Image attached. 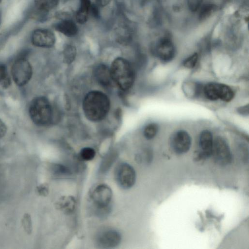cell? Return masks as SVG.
Wrapping results in <instances>:
<instances>
[{"label": "cell", "mask_w": 249, "mask_h": 249, "mask_svg": "<svg viewBox=\"0 0 249 249\" xmlns=\"http://www.w3.org/2000/svg\"><path fill=\"white\" fill-rule=\"evenodd\" d=\"M159 129L158 125L156 123H150L148 124L143 130V135L145 138L150 140L155 137Z\"/></svg>", "instance_id": "cell-24"}, {"label": "cell", "mask_w": 249, "mask_h": 249, "mask_svg": "<svg viewBox=\"0 0 249 249\" xmlns=\"http://www.w3.org/2000/svg\"><path fill=\"white\" fill-rule=\"evenodd\" d=\"M112 196L111 188L106 184L97 185L91 194L95 209L110 207Z\"/></svg>", "instance_id": "cell-9"}, {"label": "cell", "mask_w": 249, "mask_h": 249, "mask_svg": "<svg viewBox=\"0 0 249 249\" xmlns=\"http://www.w3.org/2000/svg\"><path fill=\"white\" fill-rule=\"evenodd\" d=\"M114 175L117 184L123 189H129L135 183L136 180L135 170L127 162L119 163L116 167Z\"/></svg>", "instance_id": "cell-5"}, {"label": "cell", "mask_w": 249, "mask_h": 249, "mask_svg": "<svg viewBox=\"0 0 249 249\" xmlns=\"http://www.w3.org/2000/svg\"><path fill=\"white\" fill-rule=\"evenodd\" d=\"M63 54L65 60L67 62H71L76 54L75 47L72 45H67L64 48Z\"/></svg>", "instance_id": "cell-28"}, {"label": "cell", "mask_w": 249, "mask_h": 249, "mask_svg": "<svg viewBox=\"0 0 249 249\" xmlns=\"http://www.w3.org/2000/svg\"><path fill=\"white\" fill-rule=\"evenodd\" d=\"M185 89L187 94L190 96L196 97L198 96L201 92V87L200 84L196 83H191Z\"/></svg>", "instance_id": "cell-26"}, {"label": "cell", "mask_w": 249, "mask_h": 249, "mask_svg": "<svg viewBox=\"0 0 249 249\" xmlns=\"http://www.w3.org/2000/svg\"><path fill=\"white\" fill-rule=\"evenodd\" d=\"M50 167L51 171L54 176H67L70 174L69 169L62 164L54 163Z\"/></svg>", "instance_id": "cell-22"}, {"label": "cell", "mask_w": 249, "mask_h": 249, "mask_svg": "<svg viewBox=\"0 0 249 249\" xmlns=\"http://www.w3.org/2000/svg\"><path fill=\"white\" fill-rule=\"evenodd\" d=\"M76 200L71 196H63L59 197L56 201V208L66 214L72 213L75 210Z\"/></svg>", "instance_id": "cell-16"}, {"label": "cell", "mask_w": 249, "mask_h": 249, "mask_svg": "<svg viewBox=\"0 0 249 249\" xmlns=\"http://www.w3.org/2000/svg\"><path fill=\"white\" fill-rule=\"evenodd\" d=\"M111 0H96L97 4L100 7H104L107 5Z\"/></svg>", "instance_id": "cell-35"}, {"label": "cell", "mask_w": 249, "mask_h": 249, "mask_svg": "<svg viewBox=\"0 0 249 249\" xmlns=\"http://www.w3.org/2000/svg\"><path fill=\"white\" fill-rule=\"evenodd\" d=\"M238 112L242 115H246L249 114V106L248 105L240 107L238 108Z\"/></svg>", "instance_id": "cell-34"}, {"label": "cell", "mask_w": 249, "mask_h": 249, "mask_svg": "<svg viewBox=\"0 0 249 249\" xmlns=\"http://www.w3.org/2000/svg\"><path fill=\"white\" fill-rule=\"evenodd\" d=\"M198 54L197 53H194L192 55L187 57L183 61V66L187 68H194L198 60Z\"/></svg>", "instance_id": "cell-29"}, {"label": "cell", "mask_w": 249, "mask_h": 249, "mask_svg": "<svg viewBox=\"0 0 249 249\" xmlns=\"http://www.w3.org/2000/svg\"><path fill=\"white\" fill-rule=\"evenodd\" d=\"M191 142V138L189 134L184 130H179L172 137L171 146L175 153L182 154L189 150Z\"/></svg>", "instance_id": "cell-11"}, {"label": "cell", "mask_w": 249, "mask_h": 249, "mask_svg": "<svg viewBox=\"0 0 249 249\" xmlns=\"http://www.w3.org/2000/svg\"><path fill=\"white\" fill-rule=\"evenodd\" d=\"M59 0H34L36 10L40 15L45 16L58 4Z\"/></svg>", "instance_id": "cell-18"}, {"label": "cell", "mask_w": 249, "mask_h": 249, "mask_svg": "<svg viewBox=\"0 0 249 249\" xmlns=\"http://www.w3.org/2000/svg\"><path fill=\"white\" fill-rule=\"evenodd\" d=\"M54 28L59 32L69 37L75 36L78 32L77 25L70 19H62L55 25Z\"/></svg>", "instance_id": "cell-17"}, {"label": "cell", "mask_w": 249, "mask_h": 249, "mask_svg": "<svg viewBox=\"0 0 249 249\" xmlns=\"http://www.w3.org/2000/svg\"><path fill=\"white\" fill-rule=\"evenodd\" d=\"M29 113L31 119L38 125H47L52 120L51 105L48 99L44 96L36 97L32 101Z\"/></svg>", "instance_id": "cell-3"}, {"label": "cell", "mask_w": 249, "mask_h": 249, "mask_svg": "<svg viewBox=\"0 0 249 249\" xmlns=\"http://www.w3.org/2000/svg\"><path fill=\"white\" fill-rule=\"evenodd\" d=\"M154 52L159 59L162 62H168L174 57L175 48L170 37L163 36L156 43Z\"/></svg>", "instance_id": "cell-10"}, {"label": "cell", "mask_w": 249, "mask_h": 249, "mask_svg": "<svg viewBox=\"0 0 249 249\" xmlns=\"http://www.w3.org/2000/svg\"><path fill=\"white\" fill-rule=\"evenodd\" d=\"M10 83L6 67L3 64H0V85L3 88H8Z\"/></svg>", "instance_id": "cell-25"}, {"label": "cell", "mask_w": 249, "mask_h": 249, "mask_svg": "<svg viewBox=\"0 0 249 249\" xmlns=\"http://www.w3.org/2000/svg\"><path fill=\"white\" fill-rule=\"evenodd\" d=\"M11 74L14 82L18 86H24L32 78V65L25 58L19 57L15 60L12 65Z\"/></svg>", "instance_id": "cell-4"}, {"label": "cell", "mask_w": 249, "mask_h": 249, "mask_svg": "<svg viewBox=\"0 0 249 249\" xmlns=\"http://www.w3.org/2000/svg\"><path fill=\"white\" fill-rule=\"evenodd\" d=\"M113 81L122 90H127L134 81V72L129 62L122 57L116 58L110 68Z\"/></svg>", "instance_id": "cell-2"}, {"label": "cell", "mask_w": 249, "mask_h": 249, "mask_svg": "<svg viewBox=\"0 0 249 249\" xmlns=\"http://www.w3.org/2000/svg\"><path fill=\"white\" fill-rule=\"evenodd\" d=\"M32 44L36 47L50 48L53 47L55 42L54 34L46 29H36L35 30L31 36Z\"/></svg>", "instance_id": "cell-13"}, {"label": "cell", "mask_w": 249, "mask_h": 249, "mask_svg": "<svg viewBox=\"0 0 249 249\" xmlns=\"http://www.w3.org/2000/svg\"><path fill=\"white\" fill-rule=\"evenodd\" d=\"M93 74L95 80L102 86L108 87L112 84L110 69L105 64L97 65L94 69Z\"/></svg>", "instance_id": "cell-15"}, {"label": "cell", "mask_w": 249, "mask_h": 249, "mask_svg": "<svg viewBox=\"0 0 249 249\" xmlns=\"http://www.w3.org/2000/svg\"><path fill=\"white\" fill-rule=\"evenodd\" d=\"M36 191L40 196H47L49 191V186L47 183L40 184L37 186Z\"/></svg>", "instance_id": "cell-31"}, {"label": "cell", "mask_w": 249, "mask_h": 249, "mask_svg": "<svg viewBox=\"0 0 249 249\" xmlns=\"http://www.w3.org/2000/svg\"><path fill=\"white\" fill-rule=\"evenodd\" d=\"M203 92L207 98L212 101L221 100L230 102L234 97L233 90L228 86L218 83H209L203 87Z\"/></svg>", "instance_id": "cell-6"}, {"label": "cell", "mask_w": 249, "mask_h": 249, "mask_svg": "<svg viewBox=\"0 0 249 249\" xmlns=\"http://www.w3.org/2000/svg\"><path fill=\"white\" fill-rule=\"evenodd\" d=\"M109 108V99L101 91H91L84 98L83 111L86 118L91 121L98 122L104 119Z\"/></svg>", "instance_id": "cell-1"}, {"label": "cell", "mask_w": 249, "mask_h": 249, "mask_svg": "<svg viewBox=\"0 0 249 249\" xmlns=\"http://www.w3.org/2000/svg\"><path fill=\"white\" fill-rule=\"evenodd\" d=\"M91 4L90 0H80V6L75 14L78 23L84 24L87 21Z\"/></svg>", "instance_id": "cell-19"}, {"label": "cell", "mask_w": 249, "mask_h": 249, "mask_svg": "<svg viewBox=\"0 0 249 249\" xmlns=\"http://www.w3.org/2000/svg\"><path fill=\"white\" fill-rule=\"evenodd\" d=\"M203 0H187L188 6L192 12H196L199 8Z\"/></svg>", "instance_id": "cell-30"}, {"label": "cell", "mask_w": 249, "mask_h": 249, "mask_svg": "<svg viewBox=\"0 0 249 249\" xmlns=\"http://www.w3.org/2000/svg\"><path fill=\"white\" fill-rule=\"evenodd\" d=\"M7 128L5 123L0 119V139L3 138L6 134Z\"/></svg>", "instance_id": "cell-33"}, {"label": "cell", "mask_w": 249, "mask_h": 249, "mask_svg": "<svg viewBox=\"0 0 249 249\" xmlns=\"http://www.w3.org/2000/svg\"><path fill=\"white\" fill-rule=\"evenodd\" d=\"M133 30L128 21H121L115 29V34L117 41L122 44H127L132 38Z\"/></svg>", "instance_id": "cell-14"}, {"label": "cell", "mask_w": 249, "mask_h": 249, "mask_svg": "<svg viewBox=\"0 0 249 249\" xmlns=\"http://www.w3.org/2000/svg\"><path fill=\"white\" fill-rule=\"evenodd\" d=\"M79 155L82 160L90 161L94 158L96 155V151L91 147H86L81 149Z\"/></svg>", "instance_id": "cell-23"}, {"label": "cell", "mask_w": 249, "mask_h": 249, "mask_svg": "<svg viewBox=\"0 0 249 249\" xmlns=\"http://www.w3.org/2000/svg\"><path fill=\"white\" fill-rule=\"evenodd\" d=\"M213 144V139L211 132L208 130L202 131L199 139L200 151L196 158L201 160L210 157L212 155Z\"/></svg>", "instance_id": "cell-12"}, {"label": "cell", "mask_w": 249, "mask_h": 249, "mask_svg": "<svg viewBox=\"0 0 249 249\" xmlns=\"http://www.w3.org/2000/svg\"><path fill=\"white\" fill-rule=\"evenodd\" d=\"M212 156L215 162L221 166H226L231 162V152L228 143L223 138L217 137L213 140Z\"/></svg>", "instance_id": "cell-7"}, {"label": "cell", "mask_w": 249, "mask_h": 249, "mask_svg": "<svg viewBox=\"0 0 249 249\" xmlns=\"http://www.w3.org/2000/svg\"><path fill=\"white\" fill-rule=\"evenodd\" d=\"M89 13H91L92 16L95 18H99L100 16V13L99 10L98 9L97 5L91 3L90 7Z\"/></svg>", "instance_id": "cell-32"}, {"label": "cell", "mask_w": 249, "mask_h": 249, "mask_svg": "<svg viewBox=\"0 0 249 249\" xmlns=\"http://www.w3.org/2000/svg\"><path fill=\"white\" fill-rule=\"evenodd\" d=\"M21 224L25 232L30 234L32 232L33 226L32 218L29 213H24L21 220Z\"/></svg>", "instance_id": "cell-27"}, {"label": "cell", "mask_w": 249, "mask_h": 249, "mask_svg": "<svg viewBox=\"0 0 249 249\" xmlns=\"http://www.w3.org/2000/svg\"><path fill=\"white\" fill-rule=\"evenodd\" d=\"M217 9V6L213 3H207L203 5L199 11L198 19L203 21L208 18Z\"/></svg>", "instance_id": "cell-21"}, {"label": "cell", "mask_w": 249, "mask_h": 249, "mask_svg": "<svg viewBox=\"0 0 249 249\" xmlns=\"http://www.w3.org/2000/svg\"><path fill=\"white\" fill-rule=\"evenodd\" d=\"M117 157L116 154L111 153L104 158L99 166V172L101 174L107 173L116 160Z\"/></svg>", "instance_id": "cell-20"}, {"label": "cell", "mask_w": 249, "mask_h": 249, "mask_svg": "<svg viewBox=\"0 0 249 249\" xmlns=\"http://www.w3.org/2000/svg\"><path fill=\"white\" fill-rule=\"evenodd\" d=\"M122 236L117 230L105 228L100 230L95 237V243L101 248L109 249L118 246L121 243Z\"/></svg>", "instance_id": "cell-8"}]
</instances>
